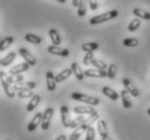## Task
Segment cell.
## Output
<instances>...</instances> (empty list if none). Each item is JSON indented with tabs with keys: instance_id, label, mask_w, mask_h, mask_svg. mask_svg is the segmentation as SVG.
<instances>
[{
	"instance_id": "52a82bcc",
	"label": "cell",
	"mask_w": 150,
	"mask_h": 140,
	"mask_svg": "<svg viewBox=\"0 0 150 140\" xmlns=\"http://www.w3.org/2000/svg\"><path fill=\"white\" fill-rule=\"evenodd\" d=\"M19 54L23 58V59H24V60H25L26 63H28V64L30 65V66H34V65H36V63H37L36 58H35L34 56L28 51V50L25 49V48H20Z\"/></svg>"
},
{
	"instance_id": "ee69618b",
	"label": "cell",
	"mask_w": 150,
	"mask_h": 140,
	"mask_svg": "<svg viewBox=\"0 0 150 140\" xmlns=\"http://www.w3.org/2000/svg\"><path fill=\"white\" fill-rule=\"evenodd\" d=\"M8 140H9V139H8Z\"/></svg>"
},
{
	"instance_id": "44dd1931",
	"label": "cell",
	"mask_w": 150,
	"mask_h": 140,
	"mask_svg": "<svg viewBox=\"0 0 150 140\" xmlns=\"http://www.w3.org/2000/svg\"><path fill=\"white\" fill-rule=\"evenodd\" d=\"M97 128H98V133H99V135H100L101 138H105V137L109 136L108 127H107V123H105V121H103V120L98 121Z\"/></svg>"
},
{
	"instance_id": "8fae6325",
	"label": "cell",
	"mask_w": 150,
	"mask_h": 140,
	"mask_svg": "<svg viewBox=\"0 0 150 140\" xmlns=\"http://www.w3.org/2000/svg\"><path fill=\"white\" fill-rule=\"evenodd\" d=\"M46 84H47V89L49 91H54L57 88L56 76L51 71H48L46 73Z\"/></svg>"
},
{
	"instance_id": "ab89813d",
	"label": "cell",
	"mask_w": 150,
	"mask_h": 140,
	"mask_svg": "<svg viewBox=\"0 0 150 140\" xmlns=\"http://www.w3.org/2000/svg\"><path fill=\"white\" fill-rule=\"evenodd\" d=\"M101 140H112V139H111L110 136H107V137H105V138H101Z\"/></svg>"
},
{
	"instance_id": "484cf974",
	"label": "cell",
	"mask_w": 150,
	"mask_h": 140,
	"mask_svg": "<svg viewBox=\"0 0 150 140\" xmlns=\"http://www.w3.org/2000/svg\"><path fill=\"white\" fill-rule=\"evenodd\" d=\"M13 42H14L13 36H8V37H4V39H1L0 40V51H4L7 48H9L11 46Z\"/></svg>"
},
{
	"instance_id": "f1b7e54d",
	"label": "cell",
	"mask_w": 150,
	"mask_h": 140,
	"mask_svg": "<svg viewBox=\"0 0 150 140\" xmlns=\"http://www.w3.org/2000/svg\"><path fill=\"white\" fill-rule=\"evenodd\" d=\"M86 121V117L84 116V115H79L76 118H74L73 121H71V125H70V128H77L79 126H81L84 123V122Z\"/></svg>"
},
{
	"instance_id": "7402d4cb",
	"label": "cell",
	"mask_w": 150,
	"mask_h": 140,
	"mask_svg": "<svg viewBox=\"0 0 150 140\" xmlns=\"http://www.w3.org/2000/svg\"><path fill=\"white\" fill-rule=\"evenodd\" d=\"M72 73L73 72H72L71 68H65L62 72L59 73L58 75H56V82L57 83H62V82H64L65 79H68L69 77L71 76Z\"/></svg>"
},
{
	"instance_id": "8d00e7d4",
	"label": "cell",
	"mask_w": 150,
	"mask_h": 140,
	"mask_svg": "<svg viewBox=\"0 0 150 140\" xmlns=\"http://www.w3.org/2000/svg\"><path fill=\"white\" fill-rule=\"evenodd\" d=\"M88 6H89L90 10H97L98 9V1L97 0H88Z\"/></svg>"
},
{
	"instance_id": "f35d334b",
	"label": "cell",
	"mask_w": 150,
	"mask_h": 140,
	"mask_svg": "<svg viewBox=\"0 0 150 140\" xmlns=\"http://www.w3.org/2000/svg\"><path fill=\"white\" fill-rule=\"evenodd\" d=\"M67 139H68V138H67V136H65V135H61V136L58 137L56 140H67Z\"/></svg>"
},
{
	"instance_id": "8992f818",
	"label": "cell",
	"mask_w": 150,
	"mask_h": 140,
	"mask_svg": "<svg viewBox=\"0 0 150 140\" xmlns=\"http://www.w3.org/2000/svg\"><path fill=\"white\" fill-rule=\"evenodd\" d=\"M41 118H42V113L37 112V113L35 114L34 117L30 120V122L27 125V132L28 133H34L35 130L37 129L38 125L41 124Z\"/></svg>"
},
{
	"instance_id": "e575fe53",
	"label": "cell",
	"mask_w": 150,
	"mask_h": 140,
	"mask_svg": "<svg viewBox=\"0 0 150 140\" xmlns=\"http://www.w3.org/2000/svg\"><path fill=\"white\" fill-rule=\"evenodd\" d=\"M94 53L93 52H86L85 54V57L83 59V64L84 65H89L93 63V61H94Z\"/></svg>"
},
{
	"instance_id": "4316f807",
	"label": "cell",
	"mask_w": 150,
	"mask_h": 140,
	"mask_svg": "<svg viewBox=\"0 0 150 140\" xmlns=\"http://www.w3.org/2000/svg\"><path fill=\"white\" fill-rule=\"evenodd\" d=\"M98 48H99V45L97 42H85L82 45V50L85 52H94Z\"/></svg>"
},
{
	"instance_id": "2e32d148",
	"label": "cell",
	"mask_w": 150,
	"mask_h": 140,
	"mask_svg": "<svg viewBox=\"0 0 150 140\" xmlns=\"http://www.w3.org/2000/svg\"><path fill=\"white\" fill-rule=\"evenodd\" d=\"M71 70H72V72H73V74L75 75V77L77 78V80H84L85 74H84V71H83L82 68L79 66V63L73 62L71 64Z\"/></svg>"
},
{
	"instance_id": "3957f363",
	"label": "cell",
	"mask_w": 150,
	"mask_h": 140,
	"mask_svg": "<svg viewBox=\"0 0 150 140\" xmlns=\"http://www.w3.org/2000/svg\"><path fill=\"white\" fill-rule=\"evenodd\" d=\"M0 83L4 87V90L6 92V95L8 96V98H14L16 92H15L14 88L12 86L9 79H8V75L4 72H0Z\"/></svg>"
},
{
	"instance_id": "7a4b0ae2",
	"label": "cell",
	"mask_w": 150,
	"mask_h": 140,
	"mask_svg": "<svg viewBox=\"0 0 150 140\" xmlns=\"http://www.w3.org/2000/svg\"><path fill=\"white\" fill-rule=\"evenodd\" d=\"M71 98L75 101H79V102H84L88 104V106H98L100 100L98 98L91 97V96L85 95V94H81V92H73L71 95Z\"/></svg>"
},
{
	"instance_id": "836d02e7",
	"label": "cell",
	"mask_w": 150,
	"mask_h": 140,
	"mask_svg": "<svg viewBox=\"0 0 150 140\" xmlns=\"http://www.w3.org/2000/svg\"><path fill=\"white\" fill-rule=\"evenodd\" d=\"M35 94L33 92V90H21V91H16V96L19 98L22 99H26V98H32Z\"/></svg>"
},
{
	"instance_id": "d4e9b609",
	"label": "cell",
	"mask_w": 150,
	"mask_h": 140,
	"mask_svg": "<svg viewBox=\"0 0 150 140\" xmlns=\"http://www.w3.org/2000/svg\"><path fill=\"white\" fill-rule=\"evenodd\" d=\"M24 39H25L27 42L34 44V45H40L41 42H42V38H41L40 36L35 35V34H30V33H28V34L25 35Z\"/></svg>"
},
{
	"instance_id": "ffe728a7",
	"label": "cell",
	"mask_w": 150,
	"mask_h": 140,
	"mask_svg": "<svg viewBox=\"0 0 150 140\" xmlns=\"http://www.w3.org/2000/svg\"><path fill=\"white\" fill-rule=\"evenodd\" d=\"M49 37L51 39L53 46H59L61 44V37L60 34L58 33V30L56 28H50L49 30Z\"/></svg>"
},
{
	"instance_id": "4fadbf2b",
	"label": "cell",
	"mask_w": 150,
	"mask_h": 140,
	"mask_svg": "<svg viewBox=\"0 0 150 140\" xmlns=\"http://www.w3.org/2000/svg\"><path fill=\"white\" fill-rule=\"evenodd\" d=\"M36 87V83L35 82H22V83L15 84L13 85L15 91H21V90H32Z\"/></svg>"
},
{
	"instance_id": "5b68a950",
	"label": "cell",
	"mask_w": 150,
	"mask_h": 140,
	"mask_svg": "<svg viewBox=\"0 0 150 140\" xmlns=\"http://www.w3.org/2000/svg\"><path fill=\"white\" fill-rule=\"evenodd\" d=\"M122 84H123L124 88L128 91L129 95H132L133 97H139V96H140L139 90L137 89V87L134 85V83H133L129 78H123V79H122Z\"/></svg>"
},
{
	"instance_id": "603a6c76",
	"label": "cell",
	"mask_w": 150,
	"mask_h": 140,
	"mask_svg": "<svg viewBox=\"0 0 150 140\" xmlns=\"http://www.w3.org/2000/svg\"><path fill=\"white\" fill-rule=\"evenodd\" d=\"M133 14L135 15L136 18L142 20H146V21H150V13L148 11H144L139 8H135L133 10Z\"/></svg>"
},
{
	"instance_id": "7c38bea8",
	"label": "cell",
	"mask_w": 150,
	"mask_h": 140,
	"mask_svg": "<svg viewBox=\"0 0 150 140\" xmlns=\"http://www.w3.org/2000/svg\"><path fill=\"white\" fill-rule=\"evenodd\" d=\"M73 112L77 115H85V114H91L95 112V109L93 106H74Z\"/></svg>"
},
{
	"instance_id": "60d3db41",
	"label": "cell",
	"mask_w": 150,
	"mask_h": 140,
	"mask_svg": "<svg viewBox=\"0 0 150 140\" xmlns=\"http://www.w3.org/2000/svg\"><path fill=\"white\" fill-rule=\"evenodd\" d=\"M56 1H58V2H60V4H64L67 0H56Z\"/></svg>"
},
{
	"instance_id": "b9f144b4",
	"label": "cell",
	"mask_w": 150,
	"mask_h": 140,
	"mask_svg": "<svg viewBox=\"0 0 150 140\" xmlns=\"http://www.w3.org/2000/svg\"><path fill=\"white\" fill-rule=\"evenodd\" d=\"M147 114H148V115H150V108L148 109V110H147Z\"/></svg>"
},
{
	"instance_id": "7bdbcfd3",
	"label": "cell",
	"mask_w": 150,
	"mask_h": 140,
	"mask_svg": "<svg viewBox=\"0 0 150 140\" xmlns=\"http://www.w3.org/2000/svg\"><path fill=\"white\" fill-rule=\"evenodd\" d=\"M0 72H1V71H0Z\"/></svg>"
},
{
	"instance_id": "6da1fadb",
	"label": "cell",
	"mask_w": 150,
	"mask_h": 140,
	"mask_svg": "<svg viewBox=\"0 0 150 140\" xmlns=\"http://www.w3.org/2000/svg\"><path fill=\"white\" fill-rule=\"evenodd\" d=\"M119 14L117 10H110L108 12H105L102 14L96 15V16H93L91 19L89 20V23L91 25H96V24H101V23H105L107 21H110V20L115 19Z\"/></svg>"
},
{
	"instance_id": "4dcf8cb0",
	"label": "cell",
	"mask_w": 150,
	"mask_h": 140,
	"mask_svg": "<svg viewBox=\"0 0 150 140\" xmlns=\"http://www.w3.org/2000/svg\"><path fill=\"white\" fill-rule=\"evenodd\" d=\"M116 72H117V66L114 63L110 64L108 66V70H107V77L110 78V79H113L116 75Z\"/></svg>"
},
{
	"instance_id": "83f0119b",
	"label": "cell",
	"mask_w": 150,
	"mask_h": 140,
	"mask_svg": "<svg viewBox=\"0 0 150 140\" xmlns=\"http://www.w3.org/2000/svg\"><path fill=\"white\" fill-rule=\"evenodd\" d=\"M87 7H88V0H82L77 8V15L81 18L85 16L87 12Z\"/></svg>"
},
{
	"instance_id": "9c48e42d",
	"label": "cell",
	"mask_w": 150,
	"mask_h": 140,
	"mask_svg": "<svg viewBox=\"0 0 150 140\" xmlns=\"http://www.w3.org/2000/svg\"><path fill=\"white\" fill-rule=\"evenodd\" d=\"M48 52L54 56H60V57H69L70 54V50L67 48H61L59 46H49Z\"/></svg>"
},
{
	"instance_id": "ba28073f",
	"label": "cell",
	"mask_w": 150,
	"mask_h": 140,
	"mask_svg": "<svg viewBox=\"0 0 150 140\" xmlns=\"http://www.w3.org/2000/svg\"><path fill=\"white\" fill-rule=\"evenodd\" d=\"M60 114H61V122L62 125L65 128H70L71 125V118H70V111L67 106H62L60 108Z\"/></svg>"
},
{
	"instance_id": "f546056e",
	"label": "cell",
	"mask_w": 150,
	"mask_h": 140,
	"mask_svg": "<svg viewBox=\"0 0 150 140\" xmlns=\"http://www.w3.org/2000/svg\"><path fill=\"white\" fill-rule=\"evenodd\" d=\"M138 45H139V40L137 38L128 37V38H125L123 40L124 47H137Z\"/></svg>"
},
{
	"instance_id": "277c9868",
	"label": "cell",
	"mask_w": 150,
	"mask_h": 140,
	"mask_svg": "<svg viewBox=\"0 0 150 140\" xmlns=\"http://www.w3.org/2000/svg\"><path fill=\"white\" fill-rule=\"evenodd\" d=\"M53 114H54L53 108H47L45 110V112L42 113V118H41V124H40V127L42 130H47L49 128Z\"/></svg>"
},
{
	"instance_id": "cb8c5ba5",
	"label": "cell",
	"mask_w": 150,
	"mask_h": 140,
	"mask_svg": "<svg viewBox=\"0 0 150 140\" xmlns=\"http://www.w3.org/2000/svg\"><path fill=\"white\" fill-rule=\"evenodd\" d=\"M15 57H16V53L14 51H11V52H9L4 58V59H1V66H4V68H7L8 65H10L14 61Z\"/></svg>"
},
{
	"instance_id": "e0dca14e",
	"label": "cell",
	"mask_w": 150,
	"mask_h": 140,
	"mask_svg": "<svg viewBox=\"0 0 150 140\" xmlns=\"http://www.w3.org/2000/svg\"><path fill=\"white\" fill-rule=\"evenodd\" d=\"M121 100H122V104L125 109H131L132 106H133V102H132V100L129 99V94H128V91L126 89H122L121 91Z\"/></svg>"
},
{
	"instance_id": "9a60e30c",
	"label": "cell",
	"mask_w": 150,
	"mask_h": 140,
	"mask_svg": "<svg viewBox=\"0 0 150 140\" xmlns=\"http://www.w3.org/2000/svg\"><path fill=\"white\" fill-rule=\"evenodd\" d=\"M30 65L28 64V63H26V62H24V63H19L18 65H15V66H13V68H10V74L11 75H19V74H21V73L23 72H26L27 70L30 68Z\"/></svg>"
},
{
	"instance_id": "d6a6232c",
	"label": "cell",
	"mask_w": 150,
	"mask_h": 140,
	"mask_svg": "<svg viewBox=\"0 0 150 140\" xmlns=\"http://www.w3.org/2000/svg\"><path fill=\"white\" fill-rule=\"evenodd\" d=\"M91 65H93L95 68H98V70H102V71H107V70H108V65H107V63L102 62L101 60H98V59H94Z\"/></svg>"
},
{
	"instance_id": "d6986e66",
	"label": "cell",
	"mask_w": 150,
	"mask_h": 140,
	"mask_svg": "<svg viewBox=\"0 0 150 140\" xmlns=\"http://www.w3.org/2000/svg\"><path fill=\"white\" fill-rule=\"evenodd\" d=\"M40 102V96L39 95H34L30 98V102L27 103L26 106V111L27 112H33L36 109V106Z\"/></svg>"
},
{
	"instance_id": "d590c367",
	"label": "cell",
	"mask_w": 150,
	"mask_h": 140,
	"mask_svg": "<svg viewBox=\"0 0 150 140\" xmlns=\"http://www.w3.org/2000/svg\"><path fill=\"white\" fill-rule=\"evenodd\" d=\"M85 140H95V128L90 126L86 130V139Z\"/></svg>"
},
{
	"instance_id": "1f68e13d",
	"label": "cell",
	"mask_w": 150,
	"mask_h": 140,
	"mask_svg": "<svg viewBox=\"0 0 150 140\" xmlns=\"http://www.w3.org/2000/svg\"><path fill=\"white\" fill-rule=\"evenodd\" d=\"M140 24H142V21H140V19H138V18L132 20V22L128 24V26H127L128 32H135L137 28H139Z\"/></svg>"
},
{
	"instance_id": "ac0fdd59",
	"label": "cell",
	"mask_w": 150,
	"mask_h": 140,
	"mask_svg": "<svg viewBox=\"0 0 150 140\" xmlns=\"http://www.w3.org/2000/svg\"><path fill=\"white\" fill-rule=\"evenodd\" d=\"M102 94H103L105 96H107V97H108L110 100H112V101H116L117 99L120 98L119 94H117V92H116L114 89L108 87V86H105V87H102Z\"/></svg>"
},
{
	"instance_id": "74e56055",
	"label": "cell",
	"mask_w": 150,
	"mask_h": 140,
	"mask_svg": "<svg viewBox=\"0 0 150 140\" xmlns=\"http://www.w3.org/2000/svg\"><path fill=\"white\" fill-rule=\"evenodd\" d=\"M81 1H82V0H73V1H72V4H73V7L79 8V4H81Z\"/></svg>"
},
{
	"instance_id": "30bf717a",
	"label": "cell",
	"mask_w": 150,
	"mask_h": 140,
	"mask_svg": "<svg viewBox=\"0 0 150 140\" xmlns=\"http://www.w3.org/2000/svg\"><path fill=\"white\" fill-rule=\"evenodd\" d=\"M90 126L87 124V123H83L82 125L79 126L77 128H75L74 129V132L70 135V137H69V140H79V137H81V135H82L84 132H86L87 129L89 128Z\"/></svg>"
},
{
	"instance_id": "5bb4252c",
	"label": "cell",
	"mask_w": 150,
	"mask_h": 140,
	"mask_svg": "<svg viewBox=\"0 0 150 140\" xmlns=\"http://www.w3.org/2000/svg\"><path fill=\"white\" fill-rule=\"evenodd\" d=\"M84 74L86 77H97V78L107 77V71H102V70H98V68L86 70V71H84Z\"/></svg>"
}]
</instances>
